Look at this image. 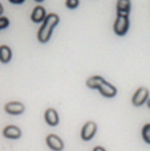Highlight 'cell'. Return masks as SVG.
I'll list each match as a JSON object with an SVG mask.
<instances>
[{"label":"cell","mask_w":150,"mask_h":151,"mask_svg":"<svg viewBox=\"0 0 150 151\" xmlns=\"http://www.w3.org/2000/svg\"><path fill=\"white\" fill-rule=\"evenodd\" d=\"M58 24V16L56 13H49L47 16V19L44 20L43 23L41 28L39 29L37 32V39H39L40 42H47L48 40L50 39L52 36V32H53V28Z\"/></svg>","instance_id":"6da1fadb"},{"label":"cell","mask_w":150,"mask_h":151,"mask_svg":"<svg viewBox=\"0 0 150 151\" xmlns=\"http://www.w3.org/2000/svg\"><path fill=\"white\" fill-rule=\"evenodd\" d=\"M114 33L118 36H124L129 29V17L125 15H117V19L114 21Z\"/></svg>","instance_id":"7a4b0ae2"},{"label":"cell","mask_w":150,"mask_h":151,"mask_svg":"<svg viewBox=\"0 0 150 151\" xmlns=\"http://www.w3.org/2000/svg\"><path fill=\"white\" fill-rule=\"evenodd\" d=\"M148 99H149V90L146 88H140L133 96L132 102L134 106H141L145 102H148Z\"/></svg>","instance_id":"3957f363"},{"label":"cell","mask_w":150,"mask_h":151,"mask_svg":"<svg viewBox=\"0 0 150 151\" xmlns=\"http://www.w3.org/2000/svg\"><path fill=\"white\" fill-rule=\"evenodd\" d=\"M96 131H97V125H96L94 122H92V121L87 122L81 130V138L84 139V141H90V139L94 137Z\"/></svg>","instance_id":"277c9868"},{"label":"cell","mask_w":150,"mask_h":151,"mask_svg":"<svg viewBox=\"0 0 150 151\" xmlns=\"http://www.w3.org/2000/svg\"><path fill=\"white\" fill-rule=\"evenodd\" d=\"M47 145L49 149H52L53 151H61L64 149V143L57 135L55 134H49L47 137Z\"/></svg>","instance_id":"5b68a950"},{"label":"cell","mask_w":150,"mask_h":151,"mask_svg":"<svg viewBox=\"0 0 150 151\" xmlns=\"http://www.w3.org/2000/svg\"><path fill=\"white\" fill-rule=\"evenodd\" d=\"M4 110L8 113V114L12 115H17L24 113V105L21 102H8L4 106Z\"/></svg>","instance_id":"8992f818"},{"label":"cell","mask_w":150,"mask_h":151,"mask_svg":"<svg viewBox=\"0 0 150 151\" xmlns=\"http://www.w3.org/2000/svg\"><path fill=\"white\" fill-rule=\"evenodd\" d=\"M3 135L8 139H17V138L21 137V130L17 127V126L11 125V126L4 127V130H3Z\"/></svg>","instance_id":"52a82bcc"},{"label":"cell","mask_w":150,"mask_h":151,"mask_svg":"<svg viewBox=\"0 0 150 151\" xmlns=\"http://www.w3.org/2000/svg\"><path fill=\"white\" fill-rule=\"evenodd\" d=\"M31 19H32V21H33V23H41V21L44 23V20L47 19L44 7H41V5H37V7H35V9L32 11Z\"/></svg>","instance_id":"ba28073f"},{"label":"cell","mask_w":150,"mask_h":151,"mask_svg":"<svg viewBox=\"0 0 150 151\" xmlns=\"http://www.w3.org/2000/svg\"><path fill=\"white\" fill-rule=\"evenodd\" d=\"M98 91H100L104 97H106V98H112V97H114L117 94V89L114 88L113 85H110L109 82H106V81L100 86Z\"/></svg>","instance_id":"9c48e42d"},{"label":"cell","mask_w":150,"mask_h":151,"mask_svg":"<svg viewBox=\"0 0 150 151\" xmlns=\"http://www.w3.org/2000/svg\"><path fill=\"white\" fill-rule=\"evenodd\" d=\"M45 121H47L48 125L50 126H56L58 123V115L56 113L55 109H48L45 111Z\"/></svg>","instance_id":"30bf717a"},{"label":"cell","mask_w":150,"mask_h":151,"mask_svg":"<svg viewBox=\"0 0 150 151\" xmlns=\"http://www.w3.org/2000/svg\"><path fill=\"white\" fill-rule=\"evenodd\" d=\"M129 11H130L129 0H118L117 1V12H118V15L129 16Z\"/></svg>","instance_id":"8fae6325"},{"label":"cell","mask_w":150,"mask_h":151,"mask_svg":"<svg viewBox=\"0 0 150 151\" xmlns=\"http://www.w3.org/2000/svg\"><path fill=\"white\" fill-rule=\"evenodd\" d=\"M105 82V80H104L102 77H100V76H93V77H90L89 80L87 81V86L90 89H100V86L102 85V83Z\"/></svg>","instance_id":"7c38bea8"},{"label":"cell","mask_w":150,"mask_h":151,"mask_svg":"<svg viewBox=\"0 0 150 151\" xmlns=\"http://www.w3.org/2000/svg\"><path fill=\"white\" fill-rule=\"evenodd\" d=\"M12 57V52H11L9 47L7 45H0V61L3 64H7Z\"/></svg>","instance_id":"4fadbf2b"},{"label":"cell","mask_w":150,"mask_h":151,"mask_svg":"<svg viewBox=\"0 0 150 151\" xmlns=\"http://www.w3.org/2000/svg\"><path fill=\"white\" fill-rule=\"evenodd\" d=\"M142 137H144V141L146 143H150V123L144 126L142 129Z\"/></svg>","instance_id":"5bb4252c"},{"label":"cell","mask_w":150,"mask_h":151,"mask_svg":"<svg viewBox=\"0 0 150 151\" xmlns=\"http://www.w3.org/2000/svg\"><path fill=\"white\" fill-rule=\"evenodd\" d=\"M65 5L68 8H77L79 7V0H66V3H65Z\"/></svg>","instance_id":"9a60e30c"},{"label":"cell","mask_w":150,"mask_h":151,"mask_svg":"<svg viewBox=\"0 0 150 151\" xmlns=\"http://www.w3.org/2000/svg\"><path fill=\"white\" fill-rule=\"evenodd\" d=\"M9 25V20L7 17H0V29H5Z\"/></svg>","instance_id":"2e32d148"},{"label":"cell","mask_w":150,"mask_h":151,"mask_svg":"<svg viewBox=\"0 0 150 151\" xmlns=\"http://www.w3.org/2000/svg\"><path fill=\"white\" fill-rule=\"evenodd\" d=\"M11 3L12 4H23L24 0H11Z\"/></svg>","instance_id":"e0dca14e"},{"label":"cell","mask_w":150,"mask_h":151,"mask_svg":"<svg viewBox=\"0 0 150 151\" xmlns=\"http://www.w3.org/2000/svg\"><path fill=\"white\" fill-rule=\"evenodd\" d=\"M93 151H105V149L104 147H101V146H97V147H94V150Z\"/></svg>","instance_id":"ac0fdd59"},{"label":"cell","mask_w":150,"mask_h":151,"mask_svg":"<svg viewBox=\"0 0 150 151\" xmlns=\"http://www.w3.org/2000/svg\"><path fill=\"white\" fill-rule=\"evenodd\" d=\"M1 13H3V5L0 4V15H1Z\"/></svg>","instance_id":"d6986e66"},{"label":"cell","mask_w":150,"mask_h":151,"mask_svg":"<svg viewBox=\"0 0 150 151\" xmlns=\"http://www.w3.org/2000/svg\"><path fill=\"white\" fill-rule=\"evenodd\" d=\"M148 105H149V109H150V98L148 99Z\"/></svg>","instance_id":"ffe728a7"}]
</instances>
